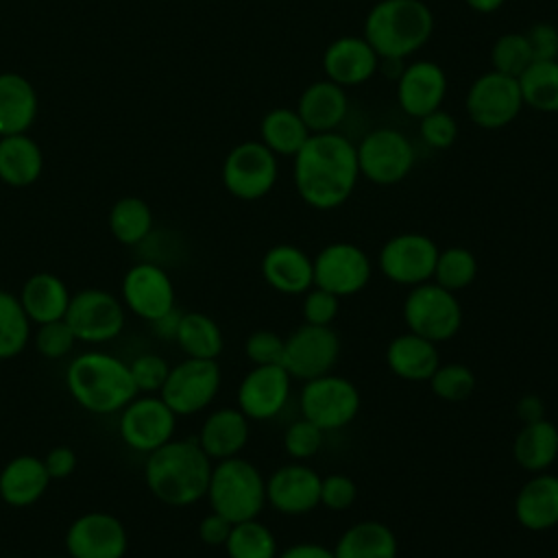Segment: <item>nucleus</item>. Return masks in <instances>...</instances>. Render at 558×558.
Instances as JSON below:
<instances>
[{
	"mask_svg": "<svg viewBox=\"0 0 558 558\" xmlns=\"http://www.w3.org/2000/svg\"><path fill=\"white\" fill-rule=\"evenodd\" d=\"M294 159V187L314 209H336L360 179L355 144L338 131L312 133Z\"/></svg>",
	"mask_w": 558,
	"mask_h": 558,
	"instance_id": "obj_1",
	"label": "nucleus"
},
{
	"mask_svg": "<svg viewBox=\"0 0 558 558\" xmlns=\"http://www.w3.org/2000/svg\"><path fill=\"white\" fill-rule=\"evenodd\" d=\"M211 466L196 438H172L146 456L144 480L157 501L185 508L205 497Z\"/></svg>",
	"mask_w": 558,
	"mask_h": 558,
	"instance_id": "obj_2",
	"label": "nucleus"
},
{
	"mask_svg": "<svg viewBox=\"0 0 558 558\" xmlns=\"http://www.w3.org/2000/svg\"><path fill=\"white\" fill-rule=\"evenodd\" d=\"M65 386L70 397L92 414H116L137 395L129 362L105 351H85L72 357L65 368Z\"/></svg>",
	"mask_w": 558,
	"mask_h": 558,
	"instance_id": "obj_3",
	"label": "nucleus"
},
{
	"mask_svg": "<svg viewBox=\"0 0 558 558\" xmlns=\"http://www.w3.org/2000/svg\"><path fill=\"white\" fill-rule=\"evenodd\" d=\"M434 33V13L423 0H379L364 20V37L379 59H408Z\"/></svg>",
	"mask_w": 558,
	"mask_h": 558,
	"instance_id": "obj_4",
	"label": "nucleus"
},
{
	"mask_svg": "<svg viewBox=\"0 0 558 558\" xmlns=\"http://www.w3.org/2000/svg\"><path fill=\"white\" fill-rule=\"evenodd\" d=\"M205 497L211 510L231 523L257 519L266 506V477L246 458L218 460L211 466Z\"/></svg>",
	"mask_w": 558,
	"mask_h": 558,
	"instance_id": "obj_5",
	"label": "nucleus"
},
{
	"mask_svg": "<svg viewBox=\"0 0 558 558\" xmlns=\"http://www.w3.org/2000/svg\"><path fill=\"white\" fill-rule=\"evenodd\" d=\"M403 323L408 331L432 342L451 340L462 327V307L456 292L445 290L434 281L410 288L403 301Z\"/></svg>",
	"mask_w": 558,
	"mask_h": 558,
	"instance_id": "obj_6",
	"label": "nucleus"
},
{
	"mask_svg": "<svg viewBox=\"0 0 558 558\" xmlns=\"http://www.w3.org/2000/svg\"><path fill=\"white\" fill-rule=\"evenodd\" d=\"M357 386L342 375H320L303 381L299 392L301 416L318 425L325 434L347 427L360 412Z\"/></svg>",
	"mask_w": 558,
	"mask_h": 558,
	"instance_id": "obj_7",
	"label": "nucleus"
},
{
	"mask_svg": "<svg viewBox=\"0 0 558 558\" xmlns=\"http://www.w3.org/2000/svg\"><path fill=\"white\" fill-rule=\"evenodd\" d=\"M277 155L259 140L235 144L222 161V185L240 201H259L277 183Z\"/></svg>",
	"mask_w": 558,
	"mask_h": 558,
	"instance_id": "obj_8",
	"label": "nucleus"
},
{
	"mask_svg": "<svg viewBox=\"0 0 558 558\" xmlns=\"http://www.w3.org/2000/svg\"><path fill=\"white\" fill-rule=\"evenodd\" d=\"M63 320L76 342L102 344L122 333L126 314L124 303L116 294L102 288H85L72 294Z\"/></svg>",
	"mask_w": 558,
	"mask_h": 558,
	"instance_id": "obj_9",
	"label": "nucleus"
},
{
	"mask_svg": "<svg viewBox=\"0 0 558 558\" xmlns=\"http://www.w3.org/2000/svg\"><path fill=\"white\" fill-rule=\"evenodd\" d=\"M222 384L216 360L185 357L170 366L159 397L177 416H192L211 405Z\"/></svg>",
	"mask_w": 558,
	"mask_h": 558,
	"instance_id": "obj_10",
	"label": "nucleus"
},
{
	"mask_svg": "<svg viewBox=\"0 0 558 558\" xmlns=\"http://www.w3.org/2000/svg\"><path fill=\"white\" fill-rule=\"evenodd\" d=\"M355 150L360 177L375 185H395L403 181L414 166V146L397 129H373L360 140Z\"/></svg>",
	"mask_w": 558,
	"mask_h": 558,
	"instance_id": "obj_11",
	"label": "nucleus"
},
{
	"mask_svg": "<svg viewBox=\"0 0 558 558\" xmlns=\"http://www.w3.org/2000/svg\"><path fill=\"white\" fill-rule=\"evenodd\" d=\"M523 107L521 87L514 76L488 70L469 85L466 113L482 129L495 131L508 126Z\"/></svg>",
	"mask_w": 558,
	"mask_h": 558,
	"instance_id": "obj_12",
	"label": "nucleus"
},
{
	"mask_svg": "<svg viewBox=\"0 0 558 558\" xmlns=\"http://www.w3.org/2000/svg\"><path fill=\"white\" fill-rule=\"evenodd\" d=\"M177 418L159 395H135L120 410V438L129 449L148 456L174 438Z\"/></svg>",
	"mask_w": 558,
	"mask_h": 558,
	"instance_id": "obj_13",
	"label": "nucleus"
},
{
	"mask_svg": "<svg viewBox=\"0 0 558 558\" xmlns=\"http://www.w3.org/2000/svg\"><path fill=\"white\" fill-rule=\"evenodd\" d=\"M438 246L425 233H397L384 242L377 255L379 272L399 286H418L432 281Z\"/></svg>",
	"mask_w": 558,
	"mask_h": 558,
	"instance_id": "obj_14",
	"label": "nucleus"
},
{
	"mask_svg": "<svg viewBox=\"0 0 558 558\" xmlns=\"http://www.w3.org/2000/svg\"><path fill=\"white\" fill-rule=\"evenodd\" d=\"M314 262V286L338 299L353 296L366 288L373 275L371 257L364 248L351 242H331L323 246Z\"/></svg>",
	"mask_w": 558,
	"mask_h": 558,
	"instance_id": "obj_15",
	"label": "nucleus"
},
{
	"mask_svg": "<svg viewBox=\"0 0 558 558\" xmlns=\"http://www.w3.org/2000/svg\"><path fill=\"white\" fill-rule=\"evenodd\" d=\"M340 357V338L331 327L303 323L286 338L283 362L292 379H314L333 371Z\"/></svg>",
	"mask_w": 558,
	"mask_h": 558,
	"instance_id": "obj_16",
	"label": "nucleus"
},
{
	"mask_svg": "<svg viewBox=\"0 0 558 558\" xmlns=\"http://www.w3.org/2000/svg\"><path fill=\"white\" fill-rule=\"evenodd\" d=\"M126 547V527L109 512H85L65 532V551L70 558H124Z\"/></svg>",
	"mask_w": 558,
	"mask_h": 558,
	"instance_id": "obj_17",
	"label": "nucleus"
},
{
	"mask_svg": "<svg viewBox=\"0 0 558 558\" xmlns=\"http://www.w3.org/2000/svg\"><path fill=\"white\" fill-rule=\"evenodd\" d=\"M177 294L170 275L153 262L133 264L122 277V303L146 323L174 307Z\"/></svg>",
	"mask_w": 558,
	"mask_h": 558,
	"instance_id": "obj_18",
	"label": "nucleus"
},
{
	"mask_svg": "<svg viewBox=\"0 0 558 558\" xmlns=\"http://www.w3.org/2000/svg\"><path fill=\"white\" fill-rule=\"evenodd\" d=\"M292 377L281 364L253 366L238 386V408L248 421H270L286 408Z\"/></svg>",
	"mask_w": 558,
	"mask_h": 558,
	"instance_id": "obj_19",
	"label": "nucleus"
},
{
	"mask_svg": "<svg viewBox=\"0 0 558 558\" xmlns=\"http://www.w3.org/2000/svg\"><path fill=\"white\" fill-rule=\"evenodd\" d=\"M266 504L290 517L312 512L320 506V475L303 462L275 469L266 477Z\"/></svg>",
	"mask_w": 558,
	"mask_h": 558,
	"instance_id": "obj_20",
	"label": "nucleus"
},
{
	"mask_svg": "<svg viewBox=\"0 0 558 558\" xmlns=\"http://www.w3.org/2000/svg\"><path fill=\"white\" fill-rule=\"evenodd\" d=\"M445 96L447 76L438 63L429 59L405 63L403 72L397 78V102L408 116L423 118L440 109Z\"/></svg>",
	"mask_w": 558,
	"mask_h": 558,
	"instance_id": "obj_21",
	"label": "nucleus"
},
{
	"mask_svg": "<svg viewBox=\"0 0 558 558\" xmlns=\"http://www.w3.org/2000/svg\"><path fill=\"white\" fill-rule=\"evenodd\" d=\"M377 68L379 54L364 35H340L323 52L325 76L340 87H355L366 83L377 74Z\"/></svg>",
	"mask_w": 558,
	"mask_h": 558,
	"instance_id": "obj_22",
	"label": "nucleus"
},
{
	"mask_svg": "<svg viewBox=\"0 0 558 558\" xmlns=\"http://www.w3.org/2000/svg\"><path fill=\"white\" fill-rule=\"evenodd\" d=\"M264 281L281 294H305L314 286V262L294 244L270 246L262 257Z\"/></svg>",
	"mask_w": 558,
	"mask_h": 558,
	"instance_id": "obj_23",
	"label": "nucleus"
},
{
	"mask_svg": "<svg viewBox=\"0 0 558 558\" xmlns=\"http://www.w3.org/2000/svg\"><path fill=\"white\" fill-rule=\"evenodd\" d=\"M349 111V98L344 87L329 78H320L310 83L299 100L296 113L310 129V133H331L344 122Z\"/></svg>",
	"mask_w": 558,
	"mask_h": 558,
	"instance_id": "obj_24",
	"label": "nucleus"
},
{
	"mask_svg": "<svg viewBox=\"0 0 558 558\" xmlns=\"http://www.w3.org/2000/svg\"><path fill=\"white\" fill-rule=\"evenodd\" d=\"M248 434L251 425L242 410L225 405L205 416L196 440L201 449L211 458V462H218L240 456L248 442Z\"/></svg>",
	"mask_w": 558,
	"mask_h": 558,
	"instance_id": "obj_25",
	"label": "nucleus"
},
{
	"mask_svg": "<svg viewBox=\"0 0 558 558\" xmlns=\"http://www.w3.org/2000/svg\"><path fill=\"white\" fill-rule=\"evenodd\" d=\"M517 521L532 532H543L558 525V475L534 473L514 497Z\"/></svg>",
	"mask_w": 558,
	"mask_h": 558,
	"instance_id": "obj_26",
	"label": "nucleus"
},
{
	"mask_svg": "<svg viewBox=\"0 0 558 558\" xmlns=\"http://www.w3.org/2000/svg\"><path fill=\"white\" fill-rule=\"evenodd\" d=\"M44 460L31 453L11 458L0 471V499L13 508L37 504L50 486Z\"/></svg>",
	"mask_w": 558,
	"mask_h": 558,
	"instance_id": "obj_27",
	"label": "nucleus"
},
{
	"mask_svg": "<svg viewBox=\"0 0 558 558\" xmlns=\"http://www.w3.org/2000/svg\"><path fill=\"white\" fill-rule=\"evenodd\" d=\"M39 111L35 85L17 72H0V135L28 133Z\"/></svg>",
	"mask_w": 558,
	"mask_h": 558,
	"instance_id": "obj_28",
	"label": "nucleus"
},
{
	"mask_svg": "<svg viewBox=\"0 0 558 558\" xmlns=\"http://www.w3.org/2000/svg\"><path fill=\"white\" fill-rule=\"evenodd\" d=\"M388 368L405 381H429L438 368V347L436 342L416 336L412 331L395 336L386 347Z\"/></svg>",
	"mask_w": 558,
	"mask_h": 558,
	"instance_id": "obj_29",
	"label": "nucleus"
},
{
	"mask_svg": "<svg viewBox=\"0 0 558 558\" xmlns=\"http://www.w3.org/2000/svg\"><path fill=\"white\" fill-rule=\"evenodd\" d=\"M20 303L31 318L33 325L59 320L65 316V310L70 305V288L65 281L48 270L31 275L22 290H20Z\"/></svg>",
	"mask_w": 558,
	"mask_h": 558,
	"instance_id": "obj_30",
	"label": "nucleus"
},
{
	"mask_svg": "<svg viewBox=\"0 0 558 558\" xmlns=\"http://www.w3.org/2000/svg\"><path fill=\"white\" fill-rule=\"evenodd\" d=\"M44 170V153L28 133L0 137V181L9 187L33 185Z\"/></svg>",
	"mask_w": 558,
	"mask_h": 558,
	"instance_id": "obj_31",
	"label": "nucleus"
},
{
	"mask_svg": "<svg viewBox=\"0 0 558 558\" xmlns=\"http://www.w3.org/2000/svg\"><path fill=\"white\" fill-rule=\"evenodd\" d=\"M399 543L395 532L381 521H357L336 541V558H397Z\"/></svg>",
	"mask_w": 558,
	"mask_h": 558,
	"instance_id": "obj_32",
	"label": "nucleus"
},
{
	"mask_svg": "<svg viewBox=\"0 0 558 558\" xmlns=\"http://www.w3.org/2000/svg\"><path fill=\"white\" fill-rule=\"evenodd\" d=\"M512 456L530 473L547 471L558 458V427L547 418L523 423L514 436Z\"/></svg>",
	"mask_w": 558,
	"mask_h": 558,
	"instance_id": "obj_33",
	"label": "nucleus"
},
{
	"mask_svg": "<svg viewBox=\"0 0 558 558\" xmlns=\"http://www.w3.org/2000/svg\"><path fill=\"white\" fill-rule=\"evenodd\" d=\"M310 135L296 109L275 107L259 122V142L277 157H294Z\"/></svg>",
	"mask_w": 558,
	"mask_h": 558,
	"instance_id": "obj_34",
	"label": "nucleus"
},
{
	"mask_svg": "<svg viewBox=\"0 0 558 558\" xmlns=\"http://www.w3.org/2000/svg\"><path fill=\"white\" fill-rule=\"evenodd\" d=\"M174 342L187 357L216 360L222 353L225 336L220 325L203 312L181 314Z\"/></svg>",
	"mask_w": 558,
	"mask_h": 558,
	"instance_id": "obj_35",
	"label": "nucleus"
},
{
	"mask_svg": "<svg viewBox=\"0 0 558 558\" xmlns=\"http://www.w3.org/2000/svg\"><path fill=\"white\" fill-rule=\"evenodd\" d=\"M517 81L523 105L541 113H558V59L532 61Z\"/></svg>",
	"mask_w": 558,
	"mask_h": 558,
	"instance_id": "obj_36",
	"label": "nucleus"
},
{
	"mask_svg": "<svg viewBox=\"0 0 558 558\" xmlns=\"http://www.w3.org/2000/svg\"><path fill=\"white\" fill-rule=\"evenodd\" d=\"M111 235L126 246H135L153 231V209L140 196H122L109 211Z\"/></svg>",
	"mask_w": 558,
	"mask_h": 558,
	"instance_id": "obj_37",
	"label": "nucleus"
},
{
	"mask_svg": "<svg viewBox=\"0 0 558 558\" xmlns=\"http://www.w3.org/2000/svg\"><path fill=\"white\" fill-rule=\"evenodd\" d=\"M31 333L33 323L20 299L9 290H0V360L17 357L26 349Z\"/></svg>",
	"mask_w": 558,
	"mask_h": 558,
	"instance_id": "obj_38",
	"label": "nucleus"
},
{
	"mask_svg": "<svg viewBox=\"0 0 558 558\" xmlns=\"http://www.w3.org/2000/svg\"><path fill=\"white\" fill-rule=\"evenodd\" d=\"M222 547L229 558H277L279 554L275 534L257 519L233 523Z\"/></svg>",
	"mask_w": 558,
	"mask_h": 558,
	"instance_id": "obj_39",
	"label": "nucleus"
},
{
	"mask_svg": "<svg viewBox=\"0 0 558 558\" xmlns=\"http://www.w3.org/2000/svg\"><path fill=\"white\" fill-rule=\"evenodd\" d=\"M477 277V259L464 246H449L438 251L432 281L449 292H460L469 288Z\"/></svg>",
	"mask_w": 558,
	"mask_h": 558,
	"instance_id": "obj_40",
	"label": "nucleus"
},
{
	"mask_svg": "<svg viewBox=\"0 0 558 558\" xmlns=\"http://www.w3.org/2000/svg\"><path fill=\"white\" fill-rule=\"evenodd\" d=\"M534 61L525 33H504L490 48L493 70L519 78L521 72Z\"/></svg>",
	"mask_w": 558,
	"mask_h": 558,
	"instance_id": "obj_41",
	"label": "nucleus"
},
{
	"mask_svg": "<svg viewBox=\"0 0 558 558\" xmlns=\"http://www.w3.org/2000/svg\"><path fill=\"white\" fill-rule=\"evenodd\" d=\"M432 392L442 401H464L475 390V375L469 366L460 362L438 364L429 377Z\"/></svg>",
	"mask_w": 558,
	"mask_h": 558,
	"instance_id": "obj_42",
	"label": "nucleus"
},
{
	"mask_svg": "<svg viewBox=\"0 0 558 558\" xmlns=\"http://www.w3.org/2000/svg\"><path fill=\"white\" fill-rule=\"evenodd\" d=\"M325 442V432L307 418L292 421L283 432V449L292 460L314 458Z\"/></svg>",
	"mask_w": 558,
	"mask_h": 558,
	"instance_id": "obj_43",
	"label": "nucleus"
},
{
	"mask_svg": "<svg viewBox=\"0 0 558 558\" xmlns=\"http://www.w3.org/2000/svg\"><path fill=\"white\" fill-rule=\"evenodd\" d=\"M137 395H157L170 373V364L157 353H140L129 362Z\"/></svg>",
	"mask_w": 558,
	"mask_h": 558,
	"instance_id": "obj_44",
	"label": "nucleus"
},
{
	"mask_svg": "<svg viewBox=\"0 0 558 558\" xmlns=\"http://www.w3.org/2000/svg\"><path fill=\"white\" fill-rule=\"evenodd\" d=\"M74 344H76V338L63 318L41 323L35 329V347L39 355L48 360L65 357L74 349Z\"/></svg>",
	"mask_w": 558,
	"mask_h": 558,
	"instance_id": "obj_45",
	"label": "nucleus"
},
{
	"mask_svg": "<svg viewBox=\"0 0 558 558\" xmlns=\"http://www.w3.org/2000/svg\"><path fill=\"white\" fill-rule=\"evenodd\" d=\"M418 135L432 148H438V150L449 148L458 140V120L449 111H442L440 107L418 118Z\"/></svg>",
	"mask_w": 558,
	"mask_h": 558,
	"instance_id": "obj_46",
	"label": "nucleus"
},
{
	"mask_svg": "<svg viewBox=\"0 0 558 558\" xmlns=\"http://www.w3.org/2000/svg\"><path fill=\"white\" fill-rule=\"evenodd\" d=\"M286 338L270 329H257L244 340V353L253 366H268L283 362Z\"/></svg>",
	"mask_w": 558,
	"mask_h": 558,
	"instance_id": "obj_47",
	"label": "nucleus"
},
{
	"mask_svg": "<svg viewBox=\"0 0 558 558\" xmlns=\"http://www.w3.org/2000/svg\"><path fill=\"white\" fill-rule=\"evenodd\" d=\"M338 312H340V299L336 294H331L323 288H316V286H312L303 294L301 314H303L305 323L320 325V327H331Z\"/></svg>",
	"mask_w": 558,
	"mask_h": 558,
	"instance_id": "obj_48",
	"label": "nucleus"
},
{
	"mask_svg": "<svg viewBox=\"0 0 558 558\" xmlns=\"http://www.w3.org/2000/svg\"><path fill=\"white\" fill-rule=\"evenodd\" d=\"M357 499V484L344 473H329L320 477V506L327 510H347Z\"/></svg>",
	"mask_w": 558,
	"mask_h": 558,
	"instance_id": "obj_49",
	"label": "nucleus"
},
{
	"mask_svg": "<svg viewBox=\"0 0 558 558\" xmlns=\"http://www.w3.org/2000/svg\"><path fill=\"white\" fill-rule=\"evenodd\" d=\"M534 61L558 59V28L549 22H536L525 31Z\"/></svg>",
	"mask_w": 558,
	"mask_h": 558,
	"instance_id": "obj_50",
	"label": "nucleus"
},
{
	"mask_svg": "<svg viewBox=\"0 0 558 558\" xmlns=\"http://www.w3.org/2000/svg\"><path fill=\"white\" fill-rule=\"evenodd\" d=\"M41 460H44V466H46L52 482L70 477L76 469V453L65 445L52 447Z\"/></svg>",
	"mask_w": 558,
	"mask_h": 558,
	"instance_id": "obj_51",
	"label": "nucleus"
},
{
	"mask_svg": "<svg viewBox=\"0 0 558 558\" xmlns=\"http://www.w3.org/2000/svg\"><path fill=\"white\" fill-rule=\"evenodd\" d=\"M233 523L229 519H225L222 514L218 512H209L201 519L198 523V538L205 543V545H211V547H218V545H225L227 538H229V532H231Z\"/></svg>",
	"mask_w": 558,
	"mask_h": 558,
	"instance_id": "obj_52",
	"label": "nucleus"
},
{
	"mask_svg": "<svg viewBox=\"0 0 558 558\" xmlns=\"http://www.w3.org/2000/svg\"><path fill=\"white\" fill-rule=\"evenodd\" d=\"M277 558H336L333 549L320 545V543H294L277 554Z\"/></svg>",
	"mask_w": 558,
	"mask_h": 558,
	"instance_id": "obj_53",
	"label": "nucleus"
},
{
	"mask_svg": "<svg viewBox=\"0 0 558 558\" xmlns=\"http://www.w3.org/2000/svg\"><path fill=\"white\" fill-rule=\"evenodd\" d=\"M517 416L521 423H534L545 418V403L536 395H525L517 401Z\"/></svg>",
	"mask_w": 558,
	"mask_h": 558,
	"instance_id": "obj_54",
	"label": "nucleus"
},
{
	"mask_svg": "<svg viewBox=\"0 0 558 558\" xmlns=\"http://www.w3.org/2000/svg\"><path fill=\"white\" fill-rule=\"evenodd\" d=\"M181 314H183V312H179L177 307H172L170 312H166L163 316H159L157 320H153L150 325H153L155 333H157L159 338H163V340H174V336H177V329H179V320H181Z\"/></svg>",
	"mask_w": 558,
	"mask_h": 558,
	"instance_id": "obj_55",
	"label": "nucleus"
},
{
	"mask_svg": "<svg viewBox=\"0 0 558 558\" xmlns=\"http://www.w3.org/2000/svg\"><path fill=\"white\" fill-rule=\"evenodd\" d=\"M469 4V9L477 11V13H493L497 9L504 7L506 0H464Z\"/></svg>",
	"mask_w": 558,
	"mask_h": 558,
	"instance_id": "obj_56",
	"label": "nucleus"
},
{
	"mask_svg": "<svg viewBox=\"0 0 558 558\" xmlns=\"http://www.w3.org/2000/svg\"><path fill=\"white\" fill-rule=\"evenodd\" d=\"M46 558H70V556L65 554V556H46Z\"/></svg>",
	"mask_w": 558,
	"mask_h": 558,
	"instance_id": "obj_57",
	"label": "nucleus"
},
{
	"mask_svg": "<svg viewBox=\"0 0 558 558\" xmlns=\"http://www.w3.org/2000/svg\"><path fill=\"white\" fill-rule=\"evenodd\" d=\"M0 137H2V135H0Z\"/></svg>",
	"mask_w": 558,
	"mask_h": 558,
	"instance_id": "obj_58",
	"label": "nucleus"
}]
</instances>
